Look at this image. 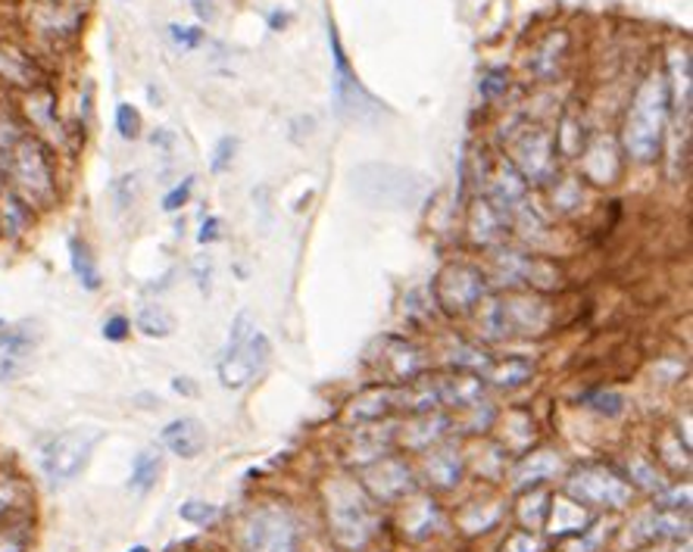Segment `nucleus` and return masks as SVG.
Here are the masks:
<instances>
[{
    "label": "nucleus",
    "instance_id": "7",
    "mask_svg": "<svg viewBox=\"0 0 693 552\" xmlns=\"http://www.w3.org/2000/svg\"><path fill=\"white\" fill-rule=\"evenodd\" d=\"M247 552H297V522L285 505H263L244 528Z\"/></svg>",
    "mask_w": 693,
    "mask_h": 552
},
{
    "label": "nucleus",
    "instance_id": "37",
    "mask_svg": "<svg viewBox=\"0 0 693 552\" xmlns=\"http://www.w3.org/2000/svg\"><path fill=\"white\" fill-rule=\"evenodd\" d=\"M172 387H175L178 393H197V387H194L191 381H185V378H175V381H172Z\"/></svg>",
    "mask_w": 693,
    "mask_h": 552
},
{
    "label": "nucleus",
    "instance_id": "33",
    "mask_svg": "<svg viewBox=\"0 0 693 552\" xmlns=\"http://www.w3.org/2000/svg\"><path fill=\"white\" fill-rule=\"evenodd\" d=\"M135 191H138V181H135V175H122L120 185H116V197H120L122 206H128V203L135 200Z\"/></svg>",
    "mask_w": 693,
    "mask_h": 552
},
{
    "label": "nucleus",
    "instance_id": "3",
    "mask_svg": "<svg viewBox=\"0 0 693 552\" xmlns=\"http://www.w3.org/2000/svg\"><path fill=\"white\" fill-rule=\"evenodd\" d=\"M329 525L332 537L341 550L359 552L379 530V512L372 497L354 484V480H337L329 487Z\"/></svg>",
    "mask_w": 693,
    "mask_h": 552
},
{
    "label": "nucleus",
    "instance_id": "31",
    "mask_svg": "<svg viewBox=\"0 0 693 552\" xmlns=\"http://www.w3.org/2000/svg\"><path fill=\"white\" fill-rule=\"evenodd\" d=\"M503 552H541V543L531 534H512Z\"/></svg>",
    "mask_w": 693,
    "mask_h": 552
},
{
    "label": "nucleus",
    "instance_id": "22",
    "mask_svg": "<svg viewBox=\"0 0 693 552\" xmlns=\"http://www.w3.org/2000/svg\"><path fill=\"white\" fill-rule=\"evenodd\" d=\"M178 515L188 525H210V522L219 518V505L203 503V500H188V503L178 509Z\"/></svg>",
    "mask_w": 693,
    "mask_h": 552
},
{
    "label": "nucleus",
    "instance_id": "16",
    "mask_svg": "<svg viewBox=\"0 0 693 552\" xmlns=\"http://www.w3.org/2000/svg\"><path fill=\"white\" fill-rule=\"evenodd\" d=\"M32 222V206L25 203L20 193H3L0 197V228L10 238H20Z\"/></svg>",
    "mask_w": 693,
    "mask_h": 552
},
{
    "label": "nucleus",
    "instance_id": "39",
    "mask_svg": "<svg viewBox=\"0 0 693 552\" xmlns=\"http://www.w3.org/2000/svg\"><path fill=\"white\" fill-rule=\"evenodd\" d=\"M0 325H3V322H0Z\"/></svg>",
    "mask_w": 693,
    "mask_h": 552
},
{
    "label": "nucleus",
    "instance_id": "4",
    "mask_svg": "<svg viewBox=\"0 0 693 552\" xmlns=\"http://www.w3.org/2000/svg\"><path fill=\"white\" fill-rule=\"evenodd\" d=\"M3 168L10 172L13 178V188L23 197L28 206H48L57 193V181H53V166H50V156L45 145L38 138H28L23 135L13 150L7 153V163Z\"/></svg>",
    "mask_w": 693,
    "mask_h": 552
},
{
    "label": "nucleus",
    "instance_id": "8",
    "mask_svg": "<svg viewBox=\"0 0 693 552\" xmlns=\"http://www.w3.org/2000/svg\"><path fill=\"white\" fill-rule=\"evenodd\" d=\"M329 45H332V57H335L337 113L357 122L375 120V116L382 113V106H379V100L369 95L357 78H354V73H350V63H347V57H344L341 38H337V28L332 23H329Z\"/></svg>",
    "mask_w": 693,
    "mask_h": 552
},
{
    "label": "nucleus",
    "instance_id": "10",
    "mask_svg": "<svg viewBox=\"0 0 693 552\" xmlns=\"http://www.w3.org/2000/svg\"><path fill=\"white\" fill-rule=\"evenodd\" d=\"M434 297H437V303L447 313H469L472 306H479V300L484 297V275H481L475 265H447L437 275Z\"/></svg>",
    "mask_w": 693,
    "mask_h": 552
},
{
    "label": "nucleus",
    "instance_id": "17",
    "mask_svg": "<svg viewBox=\"0 0 693 552\" xmlns=\"http://www.w3.org/2000/svg\"><path fill=\"white\" fill-rule=\"evenodd\" d=\"M160 472H163V456H160L157 450H141V453L135 456V462H132L128 487H132L135 493H147V490H153Z\"/></svg>",
    "mask_w": 693,
    "mask_h": 552
},
{
    "label": "nucleus",
    "instance_id": "34",
    "mask_svg": "<svg viewBox=\"0 0 693 552\" xmlns=\"http://www.w3.org/2000/svg\"><path fill=\"white\" fill-rule=\"evenodd\" d=\"M16 372H20V365L13 356H7V353H0V385L3 381H10V378H16Z\"/></svg>",
    "mask_w": 693,
    "mask_h": 552
},
{
    "label": "nucleus",
    "instance_id": "9",
    "mask_svg": "<svg viewBox=\"0 0 693 552\" xmlns=\"http://www.w3.org/2000/svg\"><path fill=\"white\" fill-rule=\"evenodd\" d=\"M569 497L578 503L587 505H609V509H622L631 503V484L619 478L612 468L606 465H584L578 468L569 484H566Z\"/></svg>",
    "mask_w": 693,
    "mask_h": 552
},
{
    "label": "nucleus",
    "instance_id": "2",
    "mask_svg": "<svg viewBox=\"0 0 693 552\" xmlns=\"http://www.w3.org/2000/svg\"><path fill=\"white\" fill-rule=\"evenodd\" d=\"M350 188L375 210L407 213L429 197V178L394 163H362L350 175Z\"/></svg>",
    "mask_w": 693,
    "mask_h": 552
},
{
    "label": "nucleus",
    "instance_id": "5",
    "mask_svg": "<svg viewBox=\"0 0 693 552\" xmlns=\"http://www.w3.org/2000/svg\"><path fill=\"white\" fill-rule=\"evenodd\" d=\"M100 428H91V425H82V428H70V431L57 434L50 437L41 450V468H45V478L53 484V487H66L72 480L78 478L88 462L95 456V447L100 443Z\"/></svg>",
    "mask_w": 693,
    "mask_h": 552
},
{
    "label": "nucleus",
    "instance_id": "20",
    "mask_svg": "<svg viewBox=\"0 0 693 552\" xmlns=\"http://www.w3.org/2000/svg\"><path fill=\"white\" fill-rule=\"evenodd\" d=\"M459 456H456L454 450H437V453H431L429 459V478L434 484H441V487H454L456 480H459Z\"/></svg>",
    "mask_w": 693,
    "mask_h": 552
},
{
    "label": "nucleus",
    "instance_id": "30",
    "mask_svg": "<svg viewBox=\"0 0 693 552\" xmlns=\"http://www.w3.org/2000/svg\"><path fill=\"white\" fill-rule=\"evenodd\" d=\"M235 147H238V141H235V138H222V141L215 145L213 172H222V168L232 163V156H235Z\"/></svg>",
    "mask_w": 693,
    "mask_h": 552
},
{
    "label": "nucleus",
    "instance_id": "29",
    "mask_svg": "<svg viewBox=\"0 0 693 552\" xmlns=\"http://www.w3.org/2000/svg\"><path fill=\"white\" fill-rule=\"evenodd\" d=\"M20 503V484L10 478L0 480V518L13 509V505Z\"/></svg>",
    "mask_w": 693,
    "mask_h": 552
},
{
    "label": "nucleus",
    "instance_id": "6",
    "mask_svg": "<svg viewBox=\"0 0 693 552\" xmlns=\"http://www.w3.org/2000/svg\"><path fill=\"white\" fill-rule=\"evenodd\" d=\"M269 337L263 331H253L250 328V315L240 313L238 322H235V331H232V347H228V356L219 362V381L228 390H240L247 387L269 362Z\"/></svg>",
    "mask_w": 693,
    "mask_h": 552
},
{
    "label": "nucleus",
    "instance_id": "15",
    "mask_svg": "<svg viewBox=\"0 0 693 552\" xmlns=\"http://www.w3.org/2000/svg\"><path fill=\"white\" fill-rule=\"evenodd\" d=\"M70 265L82 288L85 290L100 288V268H97L95 253H91V247H88L82 238H70Z\"/></svg>",
    "mask_w": 693,
    "mask_h": 552
},
{
    "label": "nucleus",
    "instance_id": "19",
    "mask_svg": "<svg viewBox=\"0 0 693 552\" xmlns=\"http://www.w3.org/2000/svg\"><path fill=\"white\" fill-rule=\"evenodd\" d=\"M531 372H534L531 362L506 360L500 362V365H494V368H487V381L497 387H519L531 378Z\"/></svg>",
    "mask_w": 693,
    "mask_h": 552
},
{
    "label": "nucleus",
    "instance_id": "1",
    "mask_svg": "<svg viewBox=\"0 0 693 552\" xmlns=\"http://www.w3.org/2000/svg\"><path fill=\"white\" fill-rule=\"evenodd\" d=\"M669 113V78L663 73H649L631 100V110H628L622 128L624 150L631 160L653 163L659 156Z\"/></svg>",
    "mask_w": 693,
    "mask_h": 552
},
{
    "label": "nucleus",
    "instance_id": "13",
    "mask_svg": "<svg viewBox=\"0 0 693 552\" xmlns=\"http://www.w3.org/2000/svg\"><path fill=\"white\" fill-rule=\"evenodd\" d=\"M366 487H369L379 500L391 503V500H397V497H404V493L412 490V478H409V468L404 462L384 459L375 468L366 472Z\"/></svg>",
    "mask_w": 693,
    "mask_h": 552
},
{
    "label": "nucleus",
    "instance_id": "25",
    "mask_svg": "<svg viewBox=\"0 0 693 552\" xmlns=\"http://www.w3.org/2000/svg\"><path fill=\"white\" fill-rule=\"evenodd\" d=\"M191 188H194V178H185L178 188H172V191L163 197V210L166 213H175V210H182L185 203H188V197H191Z\"/></svg>",
    "mask_w": 693,
    "mask_h": 552
},
{
    "label": "nucleus",
    "instance_id": "11",
    "mask_svg": "<svg viewBox=\"0 0 693 552\" xmlns=\"http://www.w3.org/2000/svg\"><path fill=\"white\" fill-rule=\"evenodd\" d=\"M516 166L522 168V178L528 181H547L553 178L556 153H553V138L541 128H528L525 135L512 147Z\"/></svg>",
    "mask_w": 693,
    "mask_h": 552
},
{
    "label": "nucleus",
    "instance_id": "35",
    "mask_svg": "<svg viewBox=\"0 0 693 552\" xmlns=\"http://www.w3.org/2000/svg\"><path fill=\"white\" fill-rule=\"evenodd\" d=\"M219 225H222V222L215 216L207 218V222H203V231L197 235V240H200V243H213V240H219Z\"/></svg>",
    "mask_w": 693,
    "mask_h": 552
},
{
    "label": "nucleus",
    "instance_id": "24",
    "mask_svg": "<svg viewBox=\"0 0 693 552\" xmlns=\"http://www.w3.org/2000/svg\"><path fill=\"white\" fill-rule=\"evenodd\" d=\"M0 552H25V530L16 525H0Z\"/></svg>",
    "mask_w": 693,
    "mask_h": 552
},
{
    "label": "nucleus",
    "instance_id": "26",
    "mask_svg": "<svg viewBox=\"0 0 693 552\" xmlns=\"http://www.w3.org/2000/svg\"><path fill=\"white\" fill-rule=\"evenodd\" d=\"M169 35H172L175 45H182L185 50L197 48L200 38H203V32H200V28H191V25H169Z\"/></svg>",
    "mask_w": 693,
    "mask_h": 552
},
{
    "label": "nucleus",
    "instance_id": "36",
    "mask_svg": "<svg viewBox=\"0 0 693 552\" xmlns=\"http://www.w3.org/2000/svg\"><path fill=\"white\" fill-rule=\"evenodd\" d=\"M191 7H194V13L203 20V23H210L215 16V7H213V0H191Z\"/></svg>",
    "mask_w": 693,
    "mask_h": 552
},
{
    "label": "nucleus",
    "instance_id": "23",
    "mask_svg": "<svg viewBox=\"0 0 693 552\" xmlns=\"http://www.w3.org/2000/svg\"><path fill=\"white\" fill-rule=\"evenodd\" d=\"M116 131L125 141H135L141 135V113L132 103H120L116 106Z\"/></svg>",
    "mask_w": 693,
    "mask_h": 552
},
{
    "label": "nucleus",
    "instance_id": "28",
    "mask_svg": "<svg viewBox=\"0 0 693 552\" xmlns=\"http://www.w3.org/2000/svg\"><path fill=\"white\" fill-rule=\"evenodd\" d=\"M128 331H132V322H128L125 315H113V318H107V325H103V337H107V340H113V343L125 340Z\"/></svg>",
    "mask_w": 693,
    "mask_h": 552
},
{
    "label": "nucleus",
    "instance_id": "32",
    "mask_svg": "<svg viewBox=\"0 0 693 552\" xmlns=\"http://www.w3.org/2000/svg\"><path fill=\"white\" fill-rule=\"evenodd\" d=\"M506 88V73L503 70H494V73H487L481 78V95L484 97H497Z\"/></svg>",
    "mask_w": 693,
    "mask_h": 552
},
{
    "label": "nucleus",
    "instance_id": "38",
    "mask_svg": "<svg viewBox=\"0 0 693 552\" xmlns=\"http://www.w3.org/2000/svg\"><path fill=\"white\" fill-rule=\"evenodd\" d=\"M128 552H150V550H147V547H132Z\"/></svg>",
    "mask_w": 693,
    "mask_h": 552
},
{
    "label": "nucleus",
    "instance_id": "12",
    "mask_svg": "<svg viewBox=\"0 0 693 552\" xmlns=\"http://www.w3.org/2000/svg\"><path fill=\"white\" fill-rule=\"evenodd\" d=\"M160 440L178 459H197L207 450V428L197 418H175L163 428Z\"/></svg>",
    "mask_w": 693,
    "mask_h": 552
},
{
    "label": "nucleus",
    "instance_id": "21",
    "mask_svg": "<svg viewBox=\"0 0 693 552\" xmlns=\"http://www.w3.org/2000/svg\"><path fill=\"white\" fill-rule=\"evenodd\" d=\"M553 512V530H559V534H578V530H584L581 525L587 522V515L581 512V505L578 503H569V500H556L550 505Z\"/></svg>",
    "mask_w": 693,
    "mask_h": 552
},
{
    "label": "nucleus",
    "instance_id": "27",
    "mask_svg": "<svg viewBox=\"0 0 693 552\" xmlns=\"http://www.w3.org/2000/svg\"><path fill=\"white\" fill-rule=\"evenodd\" d=\"M587 406L597 409V412H606V415H619L624 403L619 393H594V397H587Z\"/></svg>",
    "mask_w": 693,
    "mask_h": 552
},
{
    "label": "nucleus",
    "instance_id": "18",
    "mask_svg": "<svg viewBox=\"0 0 693 552\" xmlns=\"http://www.w3.org/2000/svg\"><path fill=\"white\" fill-rule=\"evenodd\" d=\"M135 328L147 337H169L175 331V315L169 313L166 306H160V303H147V306L138 310Z\"/></svg>",
    "mask_w": 693,
    "mask_h": 552
},
{
    "label": "nucleus",
    "instance_id": "14",
    "mask_svg": "<svg viewBox=\"0 0 693 552\" xmlns=\"http://www.w3.org/2000/svg\"><path fill=\"white\" fill-rule=\"evenodd\" d=\"M562 472V462L553 453H531V456L516 468V484L519 487H537L541 480H550Z\"/></svg>",
    "mask_w": 693,
    "mask_h": 552
}]
</instances>
